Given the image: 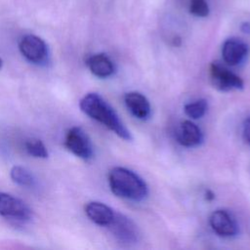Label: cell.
Listing matches in <instances>:
<instances>
[{"instance_id": "obj_7", "label": "cell", "mask_w": 250, "mask_h": 250, "mask_svg": "<svg viewBox=\"0 0 250 250\" xmlns=\"http://www.w3.org/2000/svg\"><path fill=\"white\" fill-rule=\"evenodd\" d=\"M111 233L123 243H135L139 238V229L136 224L123 214L116 213L113 220L107 226Z\"/></svg>"}, {"instance_id": "obj_14", "label": "cell", "mask_w": 250, "mask_h": 250, "mask_svg": "<svg viewBox=\"0 0 250 250\" xmlns=\"http://www.w3.org/2000/svg\"><path fill=\"white\" fill-rule=\"evenodd\" d=\"M11 179L19 186L32 188L35 186V178L26 168L21 166H14L10 172Z\"/></svg>"}, {"instance_id": "obj_1", "label": "cell", "mask_w": 250, "mask_h": 250, "mask_svg": "<svg viewBox=\"0 0 250 250\" xmlns=\"http://www.w3.org/2000/svg\"><path fill=\"white\" fill-rule=\"evenodd\" d=\"M80 109L92 119L102 123L119 138L131 141L132 136L111 105L99 94L88 93L79 102Z\"/></svg>"}, {"instance_id": "obj_2", "label": "cell", "mask_w": 250, "mask_h": 250, "mask_svg": "<svg viewBox=\"0 0 250 250\" xmlns=\"http://www.w3.org/2000/svg\"><path fill=\"white\" fill-rule=\"evenodd\" d=\"M108 184L111 191L121 198L141 201L148 194L146 182L135 172L124 167H114L110 170Z\"/></svg>"}, {"instance_id": "obj_10", "label": "cell", "mask_w": 250, "mask_h": 250, "mask_svg": "<svg viewBox=\"0 0 250 250\" xmlns=\"http://www.w3.org/2000/svg\"><path fill=\"white\" fill-rule=\"evenodd\" d=\"M176 139L184 146H196L203 141V134L200 128L189 120L180 123L176 130Z\"/></svg>"}, {"instance_id": "obj_5", "label": "cell", "mask_w": 250, "mask_h": 250, "mask_svg": "<svg viewBox=\"0 0 250 250\" xmlns=\"http://www.w3.org/2000/svg\"><path fill=\"white\" fill-rule=\"evenodd\" d=\"M64 146L70 152L83 160H90L93 157L94 150L91 140L80 127H71L66 132Z\"/></svg>"}, {"instance_id": "obj_20", "label": "cell", "mask_w": 250, "mask_h": 250, "mask_svg": "<svg viewBox=\"0 0 250 250\" xmlns=\"http://www.w3.org/2000/svg\"><path fill=\"white\" fill-rule=\"evenodd\" d=\"M205 195H206L205 197H206L207 200H212V199H214V197H215L214 193H213L211 190H207L206 193H205Z\"/></svg>"}, {"instance_id": "obj_19", "label": "cell", "mask_w": 250, "mask_h": 250, "mask_svg": "<svg viewBox=\"0 0 250 250\" xmlns=\"http://www.w3.org/2000/svg\"><path fill=\"white\" fill-rule=\"evenodd\" d=\"M240 28H241V30L243 31V32H245V33H250V22H243L242 24H241V26H240Z\"/></svg>"}, {"instance_id": "obj_8", "label": "cell", "mask_w": 250, "mask_h": 250, "mask_svg": "<svg viewBox=\"0 0 250 250\" xmlns=\"http://www.w3.org/2000/svg\"><path fill=\"white\" fill-rule=\"evenodd\" d=\"M209 223L213 230L220 236L230 237L238 232V225L235 219L225 210L214 211L209 218Z\"/></svg>"}, {"instance_id": "obj_21", "label": "cell", "mask_w": 250, "mask_h": 250, "mask_svg": "<svg viewBox=\"0 0 250 250\" xmlns=\"http://www.w3.org/2000/svg\"><path fill=\"white\" fill-rule=\"evenodd\" d=\"M2 66H3V60L0 58V69L2 68Z\"/></svg>"}, {"instance_id": "obj_16", "label": "cell", "mask_w": 250, "mask_h": 250, "mask_svg": "<svg viewBox=\"0 0 250 250\" xmlns=\"http://www.w3.org/2000/svg\"><path fill=\"white\" fill-rule=\"evenodd\" d=\"M28 154L37 158H47L48 150L45 145L38 139H29L24 144Z\"/></svg>"}, {"instance_id": "obj_4", "label": "cell", "mask_w": 250, "mask_h": 250, "mask_svg": "<svg viewBox=\"0 0 250 250\" xmlns=\"http://www.w3.org/2000/svg\"><path fill=\"white\" fill-rule=\"evenodd\" d=\"M0 215L13 221L24 223L32 218V210L23 200L12 194L0 192Z\"/></svg>"}, {"instance_id": "obj_17", "label": "cell", "mask_w": 250, "mask_h": 250, "mask_svg": "<svg viewBox=\"0 0 250 250\" xmlns=\"http://www.w3.org/2000/svg\"><path fill=\"white\" fill-rule=\"evenodd\" d=\"M189 12L195 17L204 18L209 14V6L206 0H190Z\"/></svg>"}, {"instance_id": "obj_15", "label": "cell", "mask_w": 250, "mask_h": 250, "mask_svg": "<svg viewBox=\"0 0 250 250\" xmlns=\"http://www.w3.org/2000/svg\"><path fill=\"white\" fill-rule=\"evenodd\" d=\"M207 108H208L207 102L203 99H200L192 103L187 104L184 107V110H185V113L191 119H198V118H201L206 113Z\"/></svg>"}, {"instance_id": "obj_3", "label": "cell", "mask_w": 250, "mask_h": 250, "mask_svg": "<svg viewBox=\"0 0 250 250\" xmlns=\"http://www.w3.org/2000/svg\"><path fill=\"white\" fill-rule=\"evenodd\" d=\"M21 55L31 63L46 65L50 60V51L47 43L34 34H26L19 41Z\"/></svg>"}, {"instance_id": "obj_6", "label": "cell", "mask_w": 250, "mask_h": 250, "mask_svg": "<svg viewBox=\"0 0 250 250\" xmlns=\"http://www.w3.org/2000/svg\"><path fill=\"white\" fill-rule=\"evenodd\" d=\"M210 78L213 86L220 91L239 90L243 88L242 79L229 69L218 62L210 65Z\"/></svg>"}, {"instance_id": "obj_11", "label": "cell", "mask_w": 250, "mask_h": 250, "mask_svg": "<svg viewBox=\"0 0 250 250\" xmlns=\"http://www.w3.org/2000/svg\"><path fill=\"white\" fill-rule=\"evenodd\" d=\"M87 217L95 224L107 227L114 218L115 212L106 204L99 201H91L85 206Z\"/></svg>"}, {"instance_id": "obj_12", "label": "cell", "mask_w": 250, "mask_h": 250, "mask_svg": "<svg viewBox=\"0 0 250 250\" xmlns=\"http://www.w3.org/2000/svg\"><path fill=\"white\" fill-rule=\"evenodd\" d=\"M124 102L127 108L135 117L145 120L150 115V104L143 94L129 92L124 96Z\"/></svg>"}, {"instance_id": "obj_13", "label": "cell", "mask_w": 250, "mask_h": 250, "mask_svg": "<svg viewBox=\"0 0 250 250\" xmlns=\"http://www.w3.org/2000/svg\"><path fill=\"white\" fill-rule=\"evenodd\" d=\"M86 63L90 71L100 78L109 77L115 70L112 61L105 54H95L87 59Z\"/></svg>"}, {"instance_id": "obj_9", "label": "cell", "mask_w": 250, "mask_h": 250, "mask_svg": "<svg viewBox=\"0 0 250 250\" xmlns=\"http://www.w3.org/2000/svg\"><path fill=\"white\" fill-rule=\"evenodd\" d=\"M247 44L237 38H229L226 40L222 47V56L229 65L239 64L248 54Z\"/></svg>"}, {"instance_id": "obj_18", "label": "cell", "mask_w": 250, "mask_h": 250, "mask_svg": "<svg viewBox=\"0 0 250 250\" xmlns=\"http://www.w3.org/2000/svg\"><path fill=\"white\" fill-rule=\"evenodd\" d=\"M243 136L245 141L250 145V117L247 118L243 125Z\"/></svg>"}]
</instances>
